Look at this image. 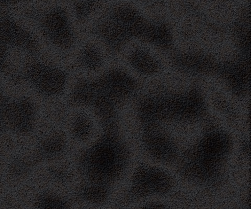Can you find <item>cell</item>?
Returning <instances> with one entry per match:
<instances>
[{"mask_svg":"<svg viewBox=\"0 0 251 209\" xmlns=\"http://www.w3.org/2000/svg\"><path fill=\"white\" fill-rule=\"evenodd\" d=\"M226 138L220 135L210 136L199 146L193 154L190 163L193 174L201 179L206 180L214 177L227 152Z\"/></svg>","mask_w":251,"mask_h":209,"instance_id":"obj_1","label":"cell"},{"mask_svg":"<svg viewBox=\"0 0 251 209\" xmlns=\"http://www.w3.org/2000/svg\"><path fill=\"white\" fill-rule=\"evenodd\" d=\"M35 118V108L29 99L12 100L9 131L21 135L29 134L34 129Z\"/></svg>","mask_w":251,"mask_h":209,"instance_id":"obj_2","label":"cell"},{"mask_svg":"<svg viewBox=\"0 0 251 209\" xmlns=\"http://www.w3.org/2000/svg\"><path fill=\"white\" fill-rule=\"evenodd\" d=\"M0 43L5 46H11L30 50L34 46L29 34L19 27L9 18L0 19Z\"/></svg>","mask_w":251,"mask_h":209,"instance_id":"obj_3","label":"cell"},{"mask_svg":"<svg viewBox=\"0 0 251 209\" xmlns=\"http://www.w3.org/2000/svg\"><path fill=\"white\" fill-rule=\"evenodd\" d=\"M35 163V160L30 157L15 159L8 167V173L14 178L25 177L33 171Z\"/></svg>","mask_w":251,"mask_h":209,"instance_id":"obj_4","label":"cell"},{"mask_svg":"<svg viewBox=\"0 0 251 209\" xmlns=\"http://www.w3.org/2000/svg\"><path fill=\"white\" fill-rule=\"evenodd\" d=\"M11 103L0 89V135L9 131Z\"/></svg>","mask_w":251,"mask_h":209,"instance_id":"obj_5","label":"cell"},{"mask_svg":"<svg viewBox=\"0 0 251 209\" xmlns=\"http://www.w3.org/2000/svg\"><path fill=\"white\" fill-rule=\"evenodd\" d=\"M6 46L0 43V71L4 68L6 58Z\"/></svg>","mask_w":251,"mask_h":209,"instance_id":"obj_6","label":"cell"},{"mask_svg":"<svg viewBox=\"0 0 251 209\" xmlns=\"http://www.w3.org/2000/svg\"><path fill=\"white\" fill-rule=\"evenodd\" d=\"M20 0H0V2L3 3H13V2H17Z\"/></svg>","mask_w":251,"mask_h":209,"instance_id":"obj_7","label":"cell"}]
</instances>
